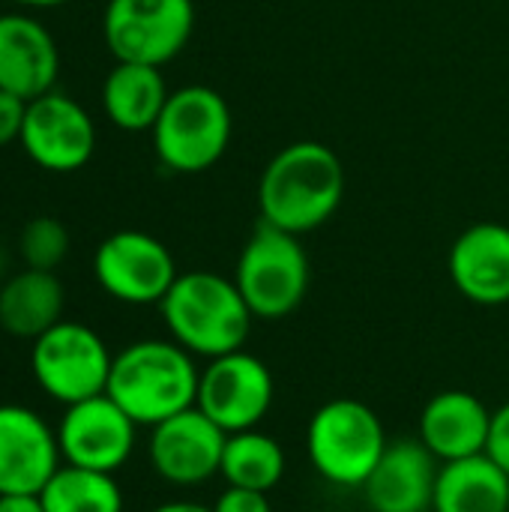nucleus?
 Returning a JSON list of instances; mask_svg holds the SVG:
<instances>
[{
    "instance_id": "nucleus-1",
    "label": "nucleus",
    "mask_w": 509,
    "mask_h": 512,
    "mask_svg": "<svg viewBox=\"0 0 509 512\" xmlns=\"http://www.w3.org/2000/svg\"><path fill=\"white\" fill-rule=\"evenodd\" d=\"M342 198V159L321 141H294L282 147L258 180L261 222L297 237L330 222L342 207Z\"/></svg>"
},
{
    "instance_id": "nucleus-2",
    "label": "nucleus",
    "mask_w": 509,
    "mask_h": 512,
    "mask_svg": "<svg viewBox=\"0 0 509 512\" xmlns=\"http://www.w3.org/2000/svg\"><path fill=\"white\" fill-rule=\"evenodd\" d=\"M174 339H141L114 354L105 393L138 423L159 426L162 420L195 408L201 369Z\"/></svg>"
},
{
    "instance_id": "nucleus-3",
    "label": "nucleus",
    "mask_w": 509,
    "mask_h": 512,
    "mask_svg": "<svg viewBox=\"0 0 509 512\" xmlns=\"http://www.w3.org/2000/svg\"><path fill=\"white\" fill-rule=\"evenodd\" d=\"M159 312L168 336L204 360L240 351L255 321L237 282L210 270L180 273L162 297Z\"/></svg>"
},
{
    "instance_id": "nucleus-4",
    "label": "nucleus",
    "mask_w": 509,
    "mask_h": 512,
    "mask_svg": "<svg viewBox=\"0 0 509 512\" xmlns=\"http://www.w3.org/2000/svg\"><path fill=\"white\" fill-rule=\"evenodd\" d=\"M390 438L381 417L360 399L324 402L306 426V456L321 480L336 489H363Z\"/></svg>"
},
{
    "instance_id": "nucleus-5",
    "label": "nucleus",
    "mask_w": 509,
    "mask_h": 512,
    "mask_svg": "<svg viewBox=\"0 0 509 512\" xmlns=\"http://www.w3.org/2000/svg\"><path fill=\"white\" fill-rule=\"evenodd\" d=\"M153 132L159 162L174 174H201L213 168L231 144V108L207 84L171 90Z\"/></svg>"
},
{
    "instance_id": "nucleus-6",
    "label": "nucleus",
    "mask_w": 509,
    "mask_h": 512,
    "mask_svg": "<svg viewBox=\"0 0 509 512\" xmlns=\"http://www.w3.org/2000/svg\"><path fill=\"white\" fill-rule=\"evenodd\" d=\"M231 279L255 318L279 321L297 312L306 300L312 267L297 234L261 222L240 249Z\"/></svg>"
},
{
    "instance_id": "nucleus-7",
    "label": "nucleus",
    "mask_w": 509,
    "mask_h": 512,
    "mask_svg": "<svg viewBox=\"0 0 509 512\" xmlns=\"http://www.w3.org/2000/svg\"><path fill=\"white\" fill-rule=\"evenodd\" d=\"M111 363L114 354L108 351L105 339L81 321L54 324L39 339H33L30 348V372L39 390L60 405L102 396L108 387Z\"/></svg>"
},
{
    "instance_id": "nucleus-8",
    "label": "nucleus",
    "mask_w": 509,
    "mask_h": 512,
    "mask_svg": "<svg viewBox=\"0 0 509 512\" xmlns=\"http://www.w3.org/2000/svg\"><path fill=\"white\" fill-rule=\"evenodd\" d=\"M195 30L192 0H108L102 15L105 45L114 60L165 66Z\"/></svg>"
},
{
    "instance_id": "nucleus-9",
    "label": "nucleus",
    "mask_w": 509,
    "mask_h": 512,
    "mask_svg": "<svg viewBox=\"0 0 509 512\" xmlns=\"http://www.w3.org/2000/svg\"><path fill=\"white\" fill-rule=\"evenodd\" d=\"M276 399V381L270 366L249 354L231 351L207 360L198 381L195 408L207 414L225 435L258 429Z\"/></svg>"
},
{
    "instance_id": "nucleus-10",
    "label": "nucleus",
    "mask_w": 509,
    "mask_h": 512,
    "mask_svg": "<svg viewBox=\"0 0 509 512\" xmlns=\"http://www.w3.org/2000/svg\"><path fill=\"white\" fill-rule=\"evenodd\" d=\"M93 276L99 288L126 306H159L171 291L177 261L171 249L147 231H114L93 255Z\"/></svg>"
},
{
    "instance_id": "nucleus-11",
    "label": "nucleus",
    "mask_w": 509,
    "mask_h": 512,
    "mask_svg": "<svg viewBox=\"0 0 509 512\" xmlns=\"http://www.w3.org/2000/svg\"><path fill=\"white\" fill-rule=\"evenodd\" d=\"M18 144L36 168L72 174L96 153V123L78 99L51 90L27 102Z\"/></svg>"
},
{
    "instance_id": "nucleus-12",
    "label": "nucleus",
    "mask_w": 509,
    "mask_h": 512,
    "mask_svg": "<svg viewBox=\"0 0 509 512\" xmlns=\"http://www.w3.org/2000/svg\"><path fill=\"white\" fill-rule=\"evenodd\" d=\"M138 429L141 426L108 393L66 405L57 423L63 465L117 474L135 453Z\"/></svg>"
},
{
    "instance_id": "nucleus-13",
    "label": "nucleus",
    "mask_w": 509,
    "mask_h": 512,
    "mask_svg": "<svg viewBox=\"0 0 509 512\" xmlns=\"http://www.w3.org/2000/svg\"><path fill=\"white\" fill-rule=\"evenodd\" d=\"M228 435L198 408L180 411L150 429V468L168 486L192 489L219 477Z\"/></svg>"
},
{
    "instance_id": "nucleus-14",
    "label": "nucleus",
    "mask_w": 509,
    "mask_h": 512,
    "mask_svg": "<svg viewBox=\"0 0 509 512\" xmlns=\"http://www.w3.org/2000/svg\"><path fill=\"white\" fill-rule=\"evenodd\" d=\"M60 465L57 429L24 405H0V495H39Z\"/></svg>"
},
{
    "instance_id": "nucleus-15",
    "label": "nucleus",
    "mask_w": 509,
    "mask_h": 512,
    "mask_svg": "<svg viewBox=\"0 0 509 512\" xmlns=\"http://www.w3.org/2000/svg\"><path fill=\"white\" fill-rule=\"evenodd\" d=\"M438 471L441 462L420 438H399L387 444L360 492L372 512H432Z\"/></svg>"
},
{
    "instance_id": "nucleus-16",
    "label": "nucleus",
    "mask_w": 509,
    "mask_h": 512,
    "mask_svg": "<svg viewBox=\"0 0 509 512\" xmlns=\"http://www.w3.org/2000/svg\"><path fill=\"white\" fill-rule=\"evenodd\" d=\"M450 282L477 306L509 303V228L501 222H477L465 228L447 258Z\"/></svg>"
},
{
    "instance_id": "nucleus-17",
    "label": "nucleus",
    "mask_w": 509,
    "mask_h": 512,
    "mask_svg": "<svg viewBox=\"0 0 509 512\" xmlns=\"http://www.w3.org/2000/svg\"><path fill=\"white\" fill-rule=\"evenodd\" d=\"M60 51L51 30L24 12L0 15V90L36 99L54 90Z\"/></svg>"
},
{
    "instance_id": "nucleus-18",
    "label": "nucleus",
    "mask_w": 509,
    "mask_h": 512,
    "mask_svg": "<svg viewBox=\"0 0 509 512\" xmlns=\"http://www.w3.org/2000/svg\"><path fill=\"white\" fill-rule=\"evenodd\" d=\"M489 429L492 411L480 396L468 390H444L423 405L417 438L444 465L486 453Z\"/></svg>"
},
{
    "instance_id": "nucleus-19",
    "label": "nucleus",
    "mask_w": 509,
    "mask_h": 512,
    "mask_svg": "<svg viewBox=\"0 0 509 512\" xmlns=\"http://www.w3.org/2000/svg\"><path fill=\"white\" fill-rule=\"evenodd\" d=\"M66 291L57 273L24 267L0 285V327L15 339H39L63 321Z\"/></svg>"
},
{
    "instance_id": "nucleus-20",
    "label": "nucleus",
    "mask_w": 509,
    "mask_h": 512,
    "mask_svg": "<svg viewBox=\"0 0 509 512\" xmlns=\"http://www.w3.org/2000/svg\"><path fill=\"white\" fill-rule=\"evenodd\" d=\"M171 90L159 66L117 60L102 84L105 117L123 132H150L168 102Z\"/></svg>"
},
{
    "instance_id": "nucleus-21",
    "label": "nucleus",
    "mask_w": 509,
    "mask_h": 512,
    "mask_svg": "<svg viewBox=\"0 0 509 512\" xmlns=\"http://www.w3.org/2000/svg\"><path fill=\"white\" fill-rule=\"evenodd\" d=\"M432 512H509V477L489 453L444 462Z\"/></svg>"
},
{
    "instance_id": "nucleus-22",
    "label": "nucleus",
    "mask_w": 509,
    "mask_h": 512,
    "mask_svg": "<svg viewBox=\"0 0 509 512\" xmlns=\"http://www.w3.org/2000/svg\"><path fill=\"white\" fill-rule=\"evenodd\" d=\"M285 471H288V459H285L282 444L273 435L261 429L228 435L222 468H219V477L225 480V486H240V489L270 495L282 483Z\"/></svg>"
},
{
    "instance_id": "nucleus-23",
    "label": "nucleus",
    "mask_w": 509,
    "mask_h": 512,
    "mask_svg": "<svg viewBox=\"0 0 509 512\" xmlns=\"http://www.w3.org/2000/svg\"><path fill=\"white\" fill-rule=\"evenodd\" d=\"M45 512H123L126 501L114 474L60 465L39 492Z\"/></svg>"
},
{
    "instance_id": "nucleus-24",
    "label": "nucleus",
    "mask_w": 509,
    "mask_h": 512,
    "mask_svg": "<svg viewBox=\"0 0 509 512\" xmlns=\"http://www.w3.org/2000/svg\"><path fill=\"white\" fill-rule=\"evenodd\" d=\"M18 252L24 267L33 270H57L69 255V231L54 216H33L18 237Z\"/></svg>"
},
{
    "instance_id": "nucleus-25",
    "label": "nucleus",
    "mask_w": 509,
    "mask_h": 512,
    "mask_svg": "<svg viewBox=\"0 0 509 512\" xmlns=\"http://www.w3.org/2000/svg\"><path fill=\"white\" fill-rule=\"evenodd\" d=\"M213 512H273V504H270L267 492L225 486V492L213 501Z\"/></svg>"
},
{
    "instance_id": "nucleus-26",
    "label": "nucleus",
    "mask_w": 509,
    "mask_h": 512,
    "mask_svg": "<svg viewBox=\"0 0 509 512\" xmlns=\"http://www.w3.org/2000/svg\"><path fill=\"white\" fill-rule=\"evenodd\" d=\"M27 117V99L0 90V147H9L21 138Z\"/></svg>"
},
{
    "instance_id": "nucleus-27",
    "label": "nucleus",
    "mask_w": 509,
    "mask_h": 512,
    "mask_svg": "<svg viewBox=\"0 0 509 512\" xmlns=\"http://www.w3.org/2000/svg\"><path fill=\"white\" fill-rule=\"evenodd\" d=\"M486 453L495 459V465L509 477V402L492 411V429H489V444Z\"/></svg>"
},
{
    "instance_id": "nucleus-28",
    "label": "nucleus",
    "mask_w": 509,
    "mask_h": 512,
    "mask_svg": "<svg viewBox=\"0 0 509 512\" xmlns=\"http://www.w3.org/2000/svg\"><path fill=\"white\" fill-rule=\"evenodd\" d=\"M0 512H45L39 495H0Z\"/></svg>"
},
{
    "instance_id": "nucleus-29",
    "label": "nucleus",
    "mask_w": 509,
    "mask_h": 512,
    "mask_svg": "<svg viewBox=\"0 0 509 512\" xmlns=\"http://www.w3.org/2000/svg\"><path fill=\"white\" fill-rule=\"evenodd\" d=\"M150 512H213V507L198 504V501H165V504L153 507Z\"/></svg>"
},
{
    "instance_id": "nucleus-30",
    "label": "nucleus",
    "mask_w": 509,
    "mask_h": 512,
    "mask_svg": "<svg viewBox=\"0 0 509 512\" xmlns=\"http://www.w3.org/2000/svg\"><path fill=\"white\" fill-rule=\"evenodd\" d=\"M18 6H27V9H54V6H63L69 0H12Z\"/></svg>"
},
{
    "instance_id": "nucleus-31",
    "label": "nucleus",
    "mask_w": 509,
    "mask_h": 512,
    "mask_svg": "<svg viewBox=\"0 0 509 512\" xmlns=\"http://www.w3.org/2000/svg\"><path fill=\"white\" fill-rule=\"evenodd\" d=\"M3 270H6V252H3V246H0V276H3Z\"/></svg>"
}]
</instances>
